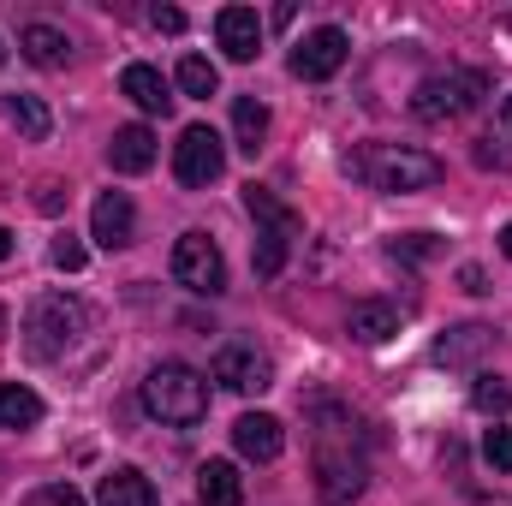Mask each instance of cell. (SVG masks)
Masks as SVG:
<instances>
[{
    "label": "cell",
    "instance_id": "obj_1",
    "mask_svg": "<svg viewBox=\"0 0 512 506\" xmlns=\"http://www.w3.org/2000/svg\"><path fill=\"white\" fill-rule=\"evenodd\" d=\"M346 173L370 191H387V197H405V191H429L441 185V161L411 149V143H358L346 155Z\"/></svg>",
    "mask_w": 512,
    "mask_h": 506
},
{
    "label": "cell",
    "instance_id": "obj_2",
    "mask_svg": "<svg viewBox=\"0 0 512 506\" xmlns=\"http://www.w3.org/2000/svg\"><path fill=\"white\" fill-rule=\"evenodd\" d=\"M143 411L155 417V423H173V429H191V423H203L209 417V381L197 376L191 364H155L149 376H143Z\"/></svg>",
    "mask_w": 512,
    "mask_h": 506
},
{
    "label": "cell",
    "instance_id": "obj_3",
    "mask_svg": "<svg viewBox=\"0 0 512 506\" xmlns=\"http://www.w3.org/2000/svg\"><path fill=\"white\" fill-rule=\"evenodd\" d=\"M24 334H30V352H36V358H66V352L78 346V334H90V310H84L78 298H66V292H42V298L30 304Z\"/></svg>",
    "mask_w": 512,
    "mask_h": 506
},
{
    "label": "cell",
    "instance_id": "obj_4",
    "mask_svg": "<svg viewBox=\"0 0 512 506\" xmlns=\"http://www.w3.org/2000/svg\"><path fill=\"white\" fill-rule=\"evenodd\" d=\"M364 459L352 453V423H340V435H322L316 441V489L328 506H352L364 495Z\"/></svg>",
    "mask_w": 512,
    "mask_h": 506
},
{
    "label": "cell",
    "instance_id": "obj_5",
    "mask_svg": "<svg viewBox=\"0 0 512 506\" xmlns=\"http://www.w3.org/2000/svg\"><path fill=\"white\" fill-rule=\"evenodd\" d=\"M483 90H489V78L471 72V66H459V72H435V78L417 84L411 114H417V120H459V114H471V108L483 102Z\"/></svg>",
    "mask_w": 512,
    "mask_h": 506
},
{
    "label": "cell",
    "instance_id": "obj_6",
    "mask_svg": "<svg viewBox=\"0 0 512 506\" xmlns=\"http://www.w3.org/2000/svg\"><path fill=\"white\" fill-rule=\"evenodd\" d=\"M245 209H251L256 221H262V245H256V274L262 280H274L280 268H286V245L298 239V215L274 197V191H262V185H245Z\"/></svg>",
    "mask_w": 512,
    "mask_h": 506
},
{
    "label": "cell",
    "instance_id": "obj_7",
    "mask_svg": "<svg viewBox=\"0 0 512 506\" xmlns=\"http://www.w3.org/2000/svg\"><path fill=\"white\" fill-rule=\"evenodd\" d=\"M173 280H179L185 292H197V298L227 292V256H221V245H215L209 233H185V239L173 245Z\"/></svg>",
    "mask_w": 512,
    "mask_h": 506
},
{
    "label": "cell",
    "instance_id": "obj_8",
    "mask_svg": "<svg viewBox=\"0 0 512 506\" xmlns=\"http://www.w3.org/2000/svg\"><path fill=\"white\" fill-rule=\"evenodd\" d=\"M221 173H227V143L209 126L179 131V143H173V179H179L185 191H203V185H215Z\"/></svg>",
    "mask_w": 512,
    "mask_h": 506
},
{
    "label": "cell",
    "instance_id": "obj_9",
    "mask_svg": "<svg viewBox=\"0 0 512 506\" xmlns=\"http://www.w3.org/2000/svg\"><path fill=\"white\" fill-rule=\"evenodd\" d=\"M215 381H221L227 393H262V387H274V364H268V352L233 340V346L215 352Z\"/></svg>",
    "mask_w": 512,
    "mask_h": 506
},
{
    "label": "cell",
    "instance_id": "obj_10",
    "mask_svg": "<svg viewBox=\"0 0 512 506\" xmlns=\"http://www.w3.org/2000/svg\"><path fill=\"white\" fill-rule=\"evenodd\" d=\"M346 48H352V42H346V30L322 24V30H310V36L292 48V72H298V78H310V84H316V78H334V72L346 66Z\"/></svg>",
    "mask_w": 512,
    "mask_h": 506
},
{
    "label": "cell",
    "instance_id": "obj_11",
    "mask_svg": "<svg viewBox=\"0 0 512 506\" xmlns=\"http://www.w3.org/2000/svg\"><path fill=\"white\" fill-rule=\"evenodd\" d=\"M90 239H96L102 251H126L131 239H137V209H131L126 191H102V197H96V209H90Z\"/></svg>",
    "mask_w": 512,
    "mask_h": 506
},
{
    "label": "cell",
    "instance_id": "obj_12",
    "mask_svg": "<svg viewBox=\"0 0 512 506\" xmlns=\"http://www.w3.org/2000/svg\"><path fill=\"white\" fill-rule=\"evenodd\" d=\"M233 447L256 459V465H274L280 459V447H286V429H280V417H268V411H245L239 423H233Z\"/></svg>",
    "mask_w": 512,
    "mask_h": 506
},
{
    "label": "cell",
    "instance_id": "obj_13",
    "mask_svg": "<svg viewBox=\"0 0 512 506\" xmlns=\"http://www.w3.org/2000/svg\"><path fill=\"white\" fill-rule=\"evenodd\" d=\"M215 36H221L227 60H256V48H262V18H256L251 6H221V12H215Z\"/></svg>",
    "mask_w": 512,
    "mask_h": 506
},
{
    "label": "cell",
    "instance_id": "obj_14",
    "mask_svg": "<svg viewBox=\"0 0 512 506\" xmlns=\"http://www.w3.org/2000/svg\"><path fill=\"white\" fill-rule=\"evenodd\" d=\"M346 334H352L358 346H382V340L399 334V310L382 304V298H364V304H352V310H346Z\"/></svg>",
    "mask_w": 512,
    "mask_h": 506
},
{
    "label": "cell",
    "instance_id": "obj_15",
    "mask_svg": "<svg viewBox=\"0 0 512 506\" xmlns=\"http://www.w3.org/2000/svg\"><path fill=\"white\" fill-rule=\"evenodd\" d=\"M120 90H126L143 114H173V90H167V78H161L155 66H143V60H131L126 72H120Z\"/></svg>",
    "mask_w": 512,
    "mask_h": 506
},
{
    "label": "cell",
    "instance_id": "obj_16",
    "mask_svg": "<svg viewBox=\"0 0 512 506\" xmlns=\"http://www.w3.org/2000/svg\"><path fill=\"white\" fill-rule=\"evenodd\" d=\"M197 506H245V477L227 459H209L197 471Z\"/></svg>",
    "mask_w": 512,
    "mask_h": 506
},
{
    "label": "cell",
    "instance_id": "obj_17",
    "mask_svg": "<svg viewBox=\"0 0 512 506\" xmlns=\"http://www.w3.org/2000/svg\"><path fill=\"white\" fill-rule=\"evenodd\" d=\"M108 161H114V173H149V167H155V131L120 126L114 143H108Z\"/></svg>",
    "mask_w": 512,
    "mask_h": 506
},
{
    "label": "cell",
    "instance_id": "obj_18",
    "mask_svg": "<svg viewBox=\"0 0 512 506\" xmlns=\"http://www.w3.org/2000/svg\"><path fill=\"white\" fill-rule=\"evenodd\" d=\"M96 506H155V483H149L143 471L120 465V471H108V477H102Z\"/></svg>",
    "mask_w": 512,
    "mask_h": 506
},
{
    "label": "cell",
    "instance_id": "obj_19",
    "mask_svg": "<svg viewBox=\"0 0 512 506\" xmlns=\"http://www.w3.org/2000/svg\"><path fill=\"white\" fill-rule=\"evenodd\" d=\"M18 48H24L30 66H66V60H72V42H66V30H54V24H24V30H18Z\"/></svg>",
    "mask_w": 512,
    "mask_h": 506
},
{
    "label": "cell",
    "instance_id": "obj_20",
    "mask_svg": "<svg viewBox=\"0 0 512 506\" xmlns=\"http://www.w3.org/2000/svg\"><path fill=\"white\" fill-rule=\"evenodd\" d=\"M495 346V328H483V322H465V328H453L441 346H435V358L441 364H471V358H483Z\"/></svg>",
    "mask_w": 512,
    "mask_h": 506
},
{
    "label": "cell",
    "instance_id": "obj_21",
    "mask_svg": "<svg viewBox=\"0 0 512 506\" xmlns=\"http://www.w3.org/2000/svg\"><path fill=\"white\" fill-rule=\"evenodd\" d=\"M0 120L18 126V137H30V143L48 137V108H42L36 96H0Z\"/></svg>",
    "mask_w": 512,
    "mask_h": 506
},
{
    "label": "cell",
    "instance_id": "obj_22",
    "mask_svg": "<svg viewBox=\"0 0 512 506\" xmlns=\"http://www.w3.org/2000/svg\"><path fill=\"white\" fill-rule=\"evenodd\" d=\"M42 423V399L18 381H0V429H30Z\"/></svg>",
    "mask_w": 512,
    "mask_h": 506
},
{
    "label": "cell",
    "instance_id": "obj_23",
    "mask_svg": "<svg viewBox=\"0 0 512 506\" xmlns=\"http://www.w3.org/2000/svg\"><path fill=\"white\" fill-rule=\"evenodd\" d=\"M233 137H239L245 155L262 149V137H268V108H262L256 96H239V102H233Z\"/></svg>",
    "mask_w": 512,
    "mask_h": 506
},
{
    "label": "cell",
    "instance_id": "obj_24",
    "mask_svg": "<svg viewBox=\"0 0 512 506\" xmlns=\"http://www.w3.org/2000/svg\"><path fill=\"white\" fill-rule=\"evenodd\" d=\"M173 78H179V90H185V96H197V102H209V96L221 90V72H215V66L203 60V54H185Z\"/></svg>",
    "mask_w": 512,
    "mask_h": 506
},
{
    "label": "cell",
    "instance_id": "obj_25",
    "mask_svg": "<svg viewBox=\"0 0 512 506\" xmlns=\"http://www.w3.org/2000/svg\"><path fill=\"white\" fill-rule=\"evenodd\" d=\"M471 405H477V411H489V417H495V411H512V387L501 376H477V387H471Z\"/></svg>",
    "mask_w": 512,
    "mask_h": 506
},
{
    "label": "cell",
    "instance_id": "obj_26",
    "mask_svg": "<svg viewBox=\"0 0 512 506\" xmlns=\"http://www.w3.org/2000/svg\"><path fill=\"white\" fill-rule=\"evenodd\" d=\"M483 459H489L495 471H512V429H489V435H483Z\"/></svg>",
    "mask_w": 512,
    "mask_h": 506
},
{
    "label": "cell",
    "instance_id": "obj_27",
    "mask_svg": "<svg viewBox=\"0 0 512 506\" xmlns=\"http://www.w3.org/2000/svg\"><path fill=\"white\" fill-rule=\"evenodd\" d=\"M48 262H54V268H66V274H78V268H84V245L66 233V239H54V245H48Z\"/></svg>",
    "mask_w": 512,
    "mask_h": 506
},
{
    "label": "cell",
    "instance_id": "obj_28",
    "mask_svg": "<svg viewBox=\"0 0 512 506\" xmlns=\"http://www.w3.org/2000/svg\"><path fill=\"white\" fill-rule=\"evenodd\" d=\"M149 18H155V30H167V36H179V30H185V12H179V6H155Z\"/></svg>",
    "mask_w": 512,
    "mask_h": 506
},
{
    "label": "cell",
    "instance_id": "obj_29",
    "mask_svg": "<svg viewBox=\"0 0 512 506\" xmlns=\"http://www.w3.org/2000/svg\"><path fill=\"white\" fill-rule=\"evenodd\" d=\"M42 501H48V506H84V495H78V489H66V483H54Z\"/></svg>",
    "mask_w": 512,
    "mask_h": 506
},
{
    "label": "cell",
    "instance_id": "obj_30",
    "mask_svg": "<svg viewBox=\"0 0 512 506\" xmlns=\"http://www.w3.org/2000/svg\"><path fill=\"white\" fill-rule=\"evenodd\" d=\"M6 256H12V233H6V227H0V262H6Z\"/></svg>",
    "mask_w": 512,
    "mask_h": 506
},
{
    "label": "cell",
    "instance_id": "obj_31",
    "mask_svg": "<svg viewBox=\"0 0 512 506\" xmlns=\"http://www.w3.org/2000/svg\"><path fill=\"white\" fill-rule=\"evenodd\" d=\"M501 126L512 131V96H507V102H501Z\"/></svg>",
    "mask_w": 512,
    "mask_h": 506
},
{
    "label": "cell",
    "instance_id": "obj_32",
    "mask_svg": "<svg viewBox=\"0 0 512 506\" xmlns=\"http://www.w3.org/2000/svg\"><path fill=\"white\" fill-rule=\"evenodd\" d=\"M501 251H507V256H512V221H507V233H501Z\"/></svg>",
    "mask_w": 512,
    "mask_h": 506
},
{
    "label": "cell",
    "instance_id": "obj_33",
    "mask_svg": "<svg viewBox=\"0 0 512 506\" xmlns=\"http://www.w3.org/2000/svg\"><path fill=\"white\" fill-rule=\"evenodd\" d=\"M0 66H6V42H0Z\"/></svg>",
    "mask_w": 512,
    "mask_h": 506
},
{
    "label": "cell",
    "instance_id": "obj_34",
    "mask_svg": "<svg viewBox=\"0 0 512 506\" xmlns=\"http://www.w3.org/2000/svg\"><path fill=\"white\" fill-rule=\"evenodd\" d=\"M507 30H512V18H507Z\"/></svg>",
    "mask_w": 512,
    "mask_h": 506
}]
</instances>
